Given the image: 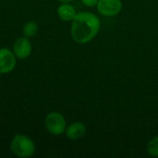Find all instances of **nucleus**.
<instances>
[{"label":"nucleus","instance_id":"6","mask_svg":"<svg viewBox=\"0 0 158 158\" xmlns=\"http://www.w3.org/2000/svg\"><path fill=\"white\" fill-rule=\"evenodd\" d=\"M32 50L31 43L27 37H19L18 38L12 47V51L15 54L16 57L19 59H25L28 56H30Z\"/></svg>","mask_w":158,"mask_h":158},{"label":"nucleus","instance_id":"1","mask_svg":"<svg viewBox=\"0 0 158 158\" xmlns=\"http://www.w3.org/2000/svg\"><path fill=\"white\" fill-rule=\"evenodd\" d=\"M100 27L101 22L96 15L91 12L77 13L70 27L71 37L78 44H87L98 34Z\"/></svg>","mask_w":158,"mask_h":158},{"label":"nucleus","instance_id":"4","mask_svg":"<svg viewBox=\"0 0 158 158\" xmlns=\"http://www.w3.org/2000/svg\"><path fill=\"white\" fill-rule=\"evenodd\" d=\"M121 0H99L96 7L97 11L106 17H112L118 15L122 9Z\"/></svg>","mask_w":158,"mask_h":158},{"label":"nucleus","instance_id":"5","mask_svg":"<svg viewBox=\"0 0 158 158\" xmlns=\"http://www.w3.org/2000/svg\"><path fill=\"white\" fill-rule=\"evenodd\" d=\"M16 67V56L8 48H0V73L11 72Z\"/></svg>","mask_w":158,"mask_h":158},{"label":"nucleus","instance_id":"13","mask_svg":"<svg viewBox=\"0 0 158 158\" xmlns=\"http://www.w3.org/2000/svg\"><path fill=\"white\" fill-rule=\"evenodd\" d=\"M0 75H1V73H0Z\"/></svg>","mask_w":158,"mask_h":158},{"label":"nucleus","instance_id":"9","mask_svg":"<svg viewBox=\"0 0 158 158\" xmlns=\"http://www.w3.org/2000/svg\"><path fill=\"white\" fill-rule=\"evenodd\" d=\"M38 32V24L35 21H28L23 26V34L27 38L33 37Z\"/></svg>","mask_w":158,"mask_h":158},{"label":"nucleus","instance_id":"11","mask_svg":"<svg viewBox=\"0 0 158 158\" xmlns=\"http://www.w3.org/2000/svg\"><path fill=\"white\" fill-rule=\"evenodd\" d=\"M81 1L84 6H86L88 7H93L97 5L99 0H81Z\"/></svg>","mask_w":158,"mask_h":158},{"label":"nucleus","instance_id":"10","mask_svg":"<svg viewBox=\"0 0 158 158\" xmlns=\"http://www.w3.org/2000/svg\"><path fill=\"white\" fill-rule=\"evenodd\" d=\"M147 153L154 157H158V136L151 139L147 144Z\"/></svg>","mask_w":158,"mask_h":158},{"label":"nucleus","instance_id":"3","mask_svg":"<svg viewBox=\"0 0 158 158\" xmlns=\"http://www.w3.org/2000/svg\"><path fill=\"white\" fill-rule=\"evenodd\" d=\"M44 125L47 131L53 135L58 136L66 131V119L64 116L56 111L50 112L44 118Z\"/></svg>","mask_w":158,"mask_h":158},{"label":"nucleus","instance_id":"12","mask_svg":"<svg viewBox=\"0 0 158 158\" xmlns=\"http://www.w3.org/2000/svg\"><path fill=\"white\" fill-rule=\"evenodd\" d=\"M59 2H61V3H70V2H72L73 0H58Z\"/></svg>","mask_w":158,"mask_h":158},{"label":"nucleus","instance_id":"8","mask_svg":"<svg viewBox=\"0 0 158 158\" xmlns=\"http://www.w3.org/2000/svg\"><path fill=\"white\" fill-rule=\"evenodd\" d=\"M57 15L61 20L72 21L77 15L76 9L73 6L69 3H62L57 8Z\"/></svg>","mask_w":158,"mask_h":158},{"label":"nucleus","instance_id":"2","mask_svg":"<svg viewBox=\"0 0 158 158\" xmlns=\"http://www.w3.org/2000/svg\"><path fill=\"white\" fill-rule=\"evenodd\" d=\"M11 152L21 158L32 156L35 153V144L33 141L23 134H17L13 137L10 143Z\"/></svg>","mask_w":158,"mask_h":158},{"label":"nucleus","instance_id":"7","mask_svg":"<svg viewBox=\"0 0 158 158\" xmlns=\"http://www.w3.org/2000/svg\"><path fill=\"white\" fill-rule=\"evenodd\" d=\"M66 136L70 140H79L82 138L86 133V126L81 122L71 123L68 128H66Z\"/></svg>","mask_w":158,"mask_h":158}]
</instances>
